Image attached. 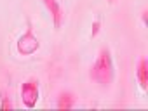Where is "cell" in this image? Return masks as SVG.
I'll list each match as a JSON object with an SVG mask.
<instances>
[{"instance_id":"obj_1","label":"cell","mask_w":148,"mask_h":111,"mask_svg":"<svg viewBox=\"0 0 148 111\" xmlns=\"http://www.w3.org/2000/svg\"><path fill=\"white\" fill-rule=\"evenodd\" d=\"M91 78L101 85V87H110L115 80V64H113V58L110 49L103 47L99 49L96 59L91 66Z\"/></svg>"},{"instance_id":"obj_2","label":"cell","mask_w":148,"mask_h":111,"mask_svg":"<svg viewBox=\"0 0 148 111\" xmlns=\"http://www.w3.org/2000/svg\"><path fill=\"white\" fill-rule=\"evenodd\" d=\"M40 50V40L38 37L33 33V28L32 24L28 23L26 26V31L23 35H19L18 42H16V52L19 56H33L35 52Z\"/></svg>"},{"instance_id":"obj_3","label":"cell","mask_w":148,"mask_h":111,"mask_svg":"<svg viewBox=\"0 0 148 111\" xmlns=\"http://www.w3.org/2000/svg\"><path fill=\"white\" fill-rule=\"evenodd\" d=\"M19 94H21V101H23L25 108H28V109L35 108L38 99H40V82H38V78H35V76L26 78L21 83Z\"/></svg>"},{"instance_id":"obj_4","label":"cell","mask_w":148,"mask_h":111,"mask_svg":"<svg viewBox=\"0 0 148 111\" xmlns=\"http://www.w3.org/2000/svg\"><path fill=\"white\" fill-rule=\"evenodd\" d=\"M40 2L44 4L45 11L49 12L51 19H52V24L56 30L61 28L63 21H64V11H63V2L61 0H40Z\"/></svg>"},{"instance_id":"obj_5","label":"cell","mask_w":148,"mask_h":111,"mask_svg":"<svg viewBox=\"0 0 148 111\" xmlns=\"http://www.w3.org/2000/svg\"><path fill=\"white\" fill-rule=\"evenodd\" d=\"M136 80L139 83V89L143 92H146V89H148V61H146V58H139V61H138Z\"/></svg>"},{"instance_id":"obj_6","label":"cell","mask_w":148,"mask_h":111,"mask_svg":"<svg viewBox=\"0 0 148 111\" xmlns=\"http://www.w3.org/2000/svg\"><path fill=\"white\" fill-rule=\"evenodd\" d=\"M75 104H77V97L71 92H68V90L59 92L58 101H56V108L58 109H71V108H75Z\"/></svg>"},{"instance_id":"obj_7","label":"cell","mask_w":148,"mask_h":111,"mask_svg":"<svg viewBox=\"0 0 148 111\" xmlns=\"http://www.w3.org/2000/svg\"><path fill=\"white\" fill-rule=\"evenodd\" d=\"M14 106H12V101L11 97L7 95L5 90H0V109H4V111H11Z\"/></svg>"},{"instance_id":"obj_8","label":"cell","mask_w":148,"mask_h":111,"mask_svg":"<svg viewBox=\"0 0 148 111\" xmlns=\"http://www.w3.org/2000/svg\"><path fill=\"white\" fill-rule=\"evenodd\" d=\"M91 28H92V30H91V38H96L98 33L101 31V19L96 18V19L92 21V26H91Z\"/></svg>"},{"instance_id":"obj_9","label":"cell","mask_w":148,"mask_h":111,"mask_svg":"<svg viewBox=\"0 0 148 111\" xmlns=\"http://www.w3.org/2000/svg\"><path fill=\"white\" fill-rule=\"evenodd\" d=\"M106 2H108V4H110V5H113V4H115V2H117V0H106Z\"/></svg>"}]
</instances>
